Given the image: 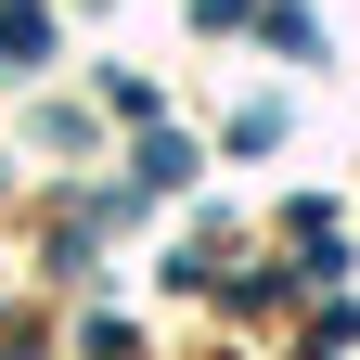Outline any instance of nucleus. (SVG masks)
Instances as JSON below:
<instances>
[{
  "instance_id": "obj_1",
  "label": "nucleus",
  "mask_w": 360,
  "mask_h": 360,
  "mask_svg": "<svg viewBox=\"0 0 360 360\" xmlns=\"http://www.w3.org/2000/svg\"><path fill=\"white\" fill-rule=\"evenodd\" d=\"M0 360H13V347H0Z\"/></svg>"
}]
</instances>
